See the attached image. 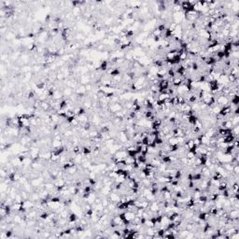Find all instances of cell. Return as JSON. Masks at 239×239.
<instances>
[{"label": "cell", "instance_id": "obj_3", "mask_svg": "<svg viewBox=\"0 0 239 239\" xmlns=\"http://www.w3.org/2000/svg\"><path fill=\"white\" fill-rule=\"evenodd\" d=\"M166 143L170 146H174V145H177V139L176 136H173L171 138H169L166 141Z\"/></svg>", "mask_w": 239, "mask_h": 239}, {"label": "cell", "instance_id": "obj_1", "mask_svg": "<svg viewBox=\"0 0 239 239\" xmlns=\"http://www.w3.org/2000/svg\"><path fill=\"white\" fill-rule=\"evenodd\" d=\"M63 92V94H64V97H70L71 95L73 94V91L71 88H68V87H65L62 90Z\"/></svg>", "mask_w": 239, "mask_h": 239}, {"label": "cell", "instance_id": "obj_2", "mask_svg": "<svg viewBox=\"0 0 239 239\" xmlns=\"http://www.w3.org/2000/svg\"><path fill=\"white\" fill-rule=\"evenodd\" d=\"M62 145H63V141L52 138V149H56V148H59V147H60V146H62Z\"/></svg>", "mask_w": 239, "mask_h": 239}]
</instances>
